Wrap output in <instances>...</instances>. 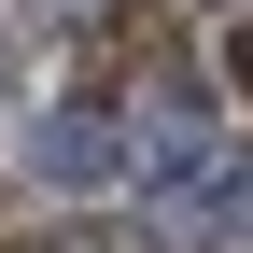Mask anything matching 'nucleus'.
<instances>
[{"instance_id": "f03ea898", "label": "nucleus", "mask_w": 253, "mask_h": 253, "mask_svg": "<svg viewBox=\"0 0 253 253\" xmlns=\"http://www.w3.org/2000/svg\"><path fill=\"white\" fill-rule=\"evenodd\" d=\"M239 71H253V42H239Z\"/></svg>"}, {"instance_id": "f257e3e1", "label": "nucleus", "mask_w": 253, "mask_h": 253, "mask_svg": "<svg viewBox=\"0 0 253 253\" xmlns=\"http://www.w3.org/2000/svg\"><path fill=\"white\" fill-rule=\"evenodd\" d=\"M42 169H56V183H99V169H113V141L71 113V126H42Z\"/></svg>"}]
</instances>
